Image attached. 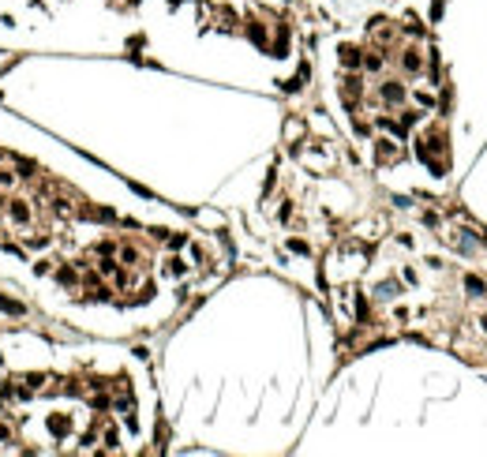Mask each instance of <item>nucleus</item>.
Instances as JSON below:
<instances>
[{
	"label": "nucleus",
	"mask_w": 487,
	"mask_h": 457,
	"mask_svg": "<svg viewBox=\"0 0 487 457\" xmlns=\"http://www.w3.org/2000/svg\"><path fill=\"white\" fill-rule=\"evenodd\" d=\"M383 98H386V101H401V98H405V90H401L397 83H390V87H383Z\"/></svg>",
	"instance_id": "1"
},
{
	"label": "nucleus",
	"mask_w": 487,
	"mask_h": 457,
	"mask_svg": "<svg viewBox=\"0 0 487 457\" xmlns=\"http://www.w3.org/2000/svg\"><path fill=\"white\" fill-rule=\"evenodd\" d=\"M12 217L15 221H30V210H26L23 203H12Z\"/></svg>",
	"instance_id": "2"
},
{
	"label": "nucleus",
	"mask_w": 487,
	"mask_h": 457,
	"mask_svg": "<svg viewBox=\"0 0 487 457\" xmlns=\"http://www.w3.org/2000/svg\"><path fill=\"white\" fill-rule=\"evenodd\" d=\"M341 60L352 68V64H360V53H356V49H341Z\"/></svg>",
	"instance_id": "3"
},
{
	"label": "nucleus",
	"mask_w": 487,
	"mask_h": 457,
	"mask_svg": "<svg viewBox=\"0 0 487 457\" xmlns=\"http://www.w3.org/2000/svg\"><path fill=\"white\" fill-rule=\"evenodd\" d=\"M469 289L476 292V296H483V281H476V278H469Z\"/></svg>",
	"instance_id": "4"
},
{
	"label": "nucleus",
	"mask_w": 487,
	"mask_h": 457,
	"mask_svg": "<svg viewBox=\"0 0 487 457\" xmlns=\"http://www.w3.org/2000/svg\"><path fill=\"white\" fill-rule=\"evenodd\" d=\"M8 439V427H0V442H4Z\"/></svg>",
	"instance_id": "5"
}]
</instances>
